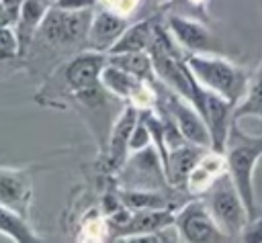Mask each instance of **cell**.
I'll return each mask as SVG.
<instances>
[{
  "instance_id": "obj_1",
  "label": "cell",
  "mask_w": 262,
  "mask_h": 243,
  "mask_svg": "<svg viewBox=\"0 0 262 243\" xmlns=\"http://www.w3.org/2000/svg\"><path fill=\"white\" fill-rule=\"evenodd\" d=\"M225 163L227 174L231 176L250 218L258 214L256 208V190H254V172L262 159V135H246L235 120H231L227 143H225Z\"/></svg>"
},
{
  "instance_id": "obj_2",
  "label": "cell",
  "mask_w": 262,
  "mask_h": 243,
  "mask_svg": "<svg viewBox=\"0 0 262 243\" xmlns=\"http://www.w3.org/2000/svg\"><path fill=\"white\" fill-rule=\"evenodd\" d=\"M184 61L201 86L221 94L233 106L246 94L250 76L229 59L213 53H188Z\"/></svg>"
},
{
  "instance_id": "obj_3",
  "label": "cell",
  "mask_w": 262,
  "mask_h": 243,
  "mask_svg": "<svg viewBox=\"0 0 262 243\" xmlns=\"http://www.w3.org/2000/svg\"><path fill=\"white\" fill-rule=\"evenodd\" d=\"M205 204L211 210L213 218L227 235V239H239L250 214L248 208L227 172H223L205 192Z\"/></svg>"
},
{
  "instance_id": "obj_4",
  "label": "cell",
  "mask_w": 262,
  "mask_h": 243,
  "mask_svg": "<svg viewBox=\"0 0 262 243\" xmlns=\"http://www.w3.org/2000/svg\"><path fill=\"white\" fill-rule=\"evenodd\" d=\"M104 65H106V53L84 49L82 53L74 55L61 67L66 86L70 88L72 96L86 104L100 102V96H102L100 74H102Z\"/></svg>"
},
{
  "instance_id": "obj_5",
  "label": "cell",
  "mask_w": 262,
  "mask_h": 243,
  "mask_svg": "<svg viewBox=\"0 0 262 243\" xmlns=\"http://www.w3.org/2000/svg\"><path fill=\"white\" fill-rule=\"evenodd\" d=\"M156 94H158V102H160L162 110L170 114V118L174 120V125L178 127V131L182 133V137L188 143L211 147V135H209L207 123L203 120L199 110L186 98H182L180 94H176L174 90L164 86L160 80L156 84Z\"/></svg>"
},
{
  "instance_id": "obj_6",
  "label": "cell",
  "mask_w": 262,
  "mask_h": 243,
  "mask_svg": "<svg viewBox=\"0 0 262 243\" xmlns=\"http://www.w3.org/2000/svg\"><path fill=\"white\" fill-rule=\"evenodd\" d=\"M174 227L180 235V241L188 243H217L225 241L227 235L221 231L205 200H190L176 212Z\"/></svg>"
},
{
  "instance_id": "obj_7",
  "label": "cell",
  "mask_w": 262,
  "mask_h": 243,
  "mask_svg": "<svg viewBox=\"0 0 262 243\" xmlns=\"http://www.w3.org/2000/svg\"><path fill=\"white\" fill-rule=\"evenodd\" d=\"M123 178L127 184H133L135 188L143 190H156L162 184H168L166 169L162 163V157L158 151L149 145L139 151H131V157L123 163Z\"/></svg>"
},
{
  "instance_id": "obj_8",
  "label": "cell",
  "mask_w": 262,
  "mask_h": 243,
  "mask_svg": "<svg viewBox=\"0 0 262 243\" xmlns=\"http://www.w3.org/2000/svg\"><path fill=\"white\" fill-rule=\"evenodd\" d=\"M127 25H129L127 16L113 8H100V10L92 12L84 49L106 53L115 45V41L121 37V33L127 29Z\"/></svg>"
},
{
  "instance_id": "obj_9",
  "label": "cell",
  "mask_w": 262,
  "mask_h": 243,
  "mask_svg": "<svg viewBox=\"0 0 262 243\" xmlns=\"http://www.w3.org/2000/svg\"><path fill=\"white\" fill-rule=\"evenodd\" d=\"M231 114H233V104L221 94L205 88V108L201 116L207 123V129L211 135V149L217 153L225 151V143L231 127Z\"/></svg>"
},
{
  "instance_id": "obj_10",
  "label": "cell",
  "mask_w": 262,
  "mask_h": 243,
  "mask_svg": "<svg viewBox=\"0 0 262 243\" xmlns=\"http://www.w3.org/2000/svg\"><path fill=\"white\" fill-rule=\"evenodd\" d=\"M166 29L174 37V41L190 53H215L217 51L211 31L199 20H192L180 14H170Z\"/></svg>"
},
{
  "instance_id": "obj_11",
  "label": "cell",
  "mask_w": 262,
  "mask_h": 243,
  "mask_svg": "<svg viewBox=\"0 0 262 243\" xmlns=\"http://www.w3.org/2000/svg\"><path fill=\"white\" fill-rule=\"evenodd\" d=\"M33 198V180L27 169L0 167V204L29 216Z\"/></svg>"
},
{
  "instance_id": "obj_12",
  "label": "cell",
  "mask_w": 262,
  "mask_h": 243,
  "mask_svg": "<svg viewBox=\"0 0 262 243\" xmlns=\"http://www.w3.org/2000/svg\"><path fill=\"white\" fill-rule=\"evenodd\" d=\"M137 120H139V108L133 102H127V106L123 108V112L115 120L111 137H108V149L106 151H108V165L113 169L123 167L127 153H129V139H131V133H133Z\"/></svg>"
},
{
  "instance_id": "obj_13",
  "label": "cell",
  "mask_w": 262,
  "mask_h": 243,
  "mask_svg": "<svg viewBox=\"0 0 262 243\" xmlns=\"http://www.w3.org/2000/svg\"><path fill=\"white\" fill-rule=\"evenodd\" d=\"M49 0H23L18 16H16V37H18V57H25L39 35L43 18L49 10Z\"/></svg>"
},
{
  "instance_id": "obj_14",
  "label": "cell",
  "mask_w": 262,
  "mask_h": 243,
  "mask_svg": "<svg viewBox=\"0 0 262 243\" xmlns=\"http://www.w3.org/2000/svg\"><path fill=\"white\" fill-rule=\"evenodd\" d=\"M211 147H203V145H194V143H184V145L170 149L168 161L164 167L168 184L172 188H186V180H188L190 172L194 169V165L201 161V157Z\"/></svg>"
},
{
  "instance_id": "obj_15",
  "label": "cell",
  "mask_w": 262,
  "mask_h": 243,
  "mask_svg": "<svg viewBox=\"0 0 262 243\" xmlns=\"http://www.w3.org/2000/svg\"><path fill=\"white\" fill-rule=\"evenodd\" d=\"M227 172V163H225V155L217 153L213 149H209L201 161L194 165V169L190 172L188 180H186V190L192 194H205L207 188L223 174Z\"/></svg>"
},
{
  "instance_id": "obj_16",
  "label": "cell",
  "mask_w": 262,
  "mask_h": 243,
  "mask_svg": "<svg viewBox=\"0 0 262 243\" xmlns=\"http://www.w3.org/2000/svg\"><path fill=\"white\" fill-rule=\"evenodd\" d=\"M176 221V214L170 208H147V210H133V216L129 221V225L115 235L113 239H121L127 235H139V233H154V231H162L166 227H172Z\"/></svg>"
},
{
  "instance_id": "obj_17",
  "label": "cell",
  "mask_w": 262,
  "mask_h": 243,
  "mask_svg": "<svg viewBox=\"0 0 262 243\" xmlns=\"http://www.w3.org/2000/svg\"><path fill=\"white\" fill-rule=\"evenodd\" d=\"M154 29H156V22L151 18H143L133 25H127V29L121 33V37L115 41V45L106 51V55L147 51L151 45V39H154Z\"/></svg>"
},
{
  "instance_id": "obj_18",
  "label": "cell",
  "mask_w": 262,
  "mask_h": 243,
  "mask_svg": "<svg viewBox=\"0 0 262 243\" xmlns=\"http://www.w3.org/2000/svg\"><path fill=\"white\" fill-rule=\"evenodd\" d=\"M106 61L113 65L123 67L125 71L149 82V84H158V76L154 69V61L149 51H131V53H115V55H106Z\"/></svg>"
},
{
  "instance_id": "obj_19",
  "label": "cell",
  "mask_w": 262,
  "mask_h": 243,
  "mask_svg": "<svg viewBox=\"0 0 262 243\" xmlns=\"http://www.w3.org/2000/svg\"><path fill=\"white\" fill-rule=\"evenodd\" d=\"M246 116H254V118H262V61L258 65V69L254 71V76H250L246 94L242 96V100L233 106V114L231 120L239 123Z\"/></svg>"
},
{
  "instance_id": "obj_20",
  "label": "cell",
  "mask_w": 262,
  "mask_h": 243,
  "mask_svg": "<svg viewBox=\"0 0 262 243\" xmlns=\"http://www.w3.org/2000/svg\"><path fill=\"white\" fill-rule=\"evenodd\" d=\"M0 235L12 239L14 243H37L39 237L27 223V216L12 210L10 206L0 204Z\"/></svg>"
},
{
  "instance_id": "obj_21",
  "label": "cell",
  "mask_w": 262,
  "mask_h": 243,
  "mask_svg": "<svg viewBox=\"0 0 262 243\" xmlns=\"http://www.w3.org/2000/svg\"><path fill=\"white\" fill-rule=\"evenodd\" d=\"M121 200L133 208V210H147V208H168L166 196H162L156 190H143V188H131L123 190Z\"/></svg>"
},
{
  "instance_id": "obj_22",
  "label": "cell",
  "mask_w": 262,
  "mask_h": 243,
  "mask_svg": "<svg viewBox=\"0 0 262 243\" xmlns=\"http://www.w3.org/2000/svg\"><path fill=\"white\" fill-rule=\"evenodd\" d=\"M18 57V37L10 25L0 27V59Z\"/></svg>"
},
{
  "instance_id": "obj_23",
  "label": "cell",
  "mask_w": 262,
  "mask_h": 243,
  "mask_svg": "<svg viewBox=\"0 0 262 243\" xmlns=\"http://www.w3.org/2000/svg\"><path fill=\"white\" fill-rule=\"evenodd\" d=\"M151 145V135H149V129L145 125V120L139 116L133 133H131V139H129V153L131 151H139V149H145Z\"/></svg>"
},
{
  "instance_id": "obj_24",
  "label": "cell",
  "mask_w": 262,
  "mask_h": 243,
  "mask_svg": "<svg viewBox=\"0 0 262 243\" xmlns=\"http://www.w3.org/2000/svg\"><path fill=\"white\" fill-rule=\"evenodd\" d=\"M239 241H246V243H262V214L258 212L256 216L248 218L242 235H239Z\"/></svg>"
},
{
  "instance_id": "obj_25",
  "label": "cell",
  "mask_w": 262,
  "mask_h": 243,
  "mask_svg": "<svg viewBox=\"0 0 262 243\" xmlns=\"http://www.w3.org/2000/svg\"><path fill=\"white\" fill-rule=\"evenodd\" d=\"M51 4L61 10H92L100 0H53Z\"/></svg>"
},
{
  "instance_id": "obj_26",
  "label": "cell",
  "mask_w": 262,
  "mask_h": 243,
  "mask_svg": "<svg viewBox=\"0 0 262 243\" xmlns=\"http://www.w3.org/2000/svg\"><path fill=\"white\" fill-rule=\"evenodd\" d=\"M6 8H8V12L12 14V18H14V22H16V16H18V10H20V4H23V0H0Z\"/></svg>"
},
{
  "instance_id": "obj_27",
  "label": "cell",
  "mask_w": 262,
  "mask_h": 243,
  "mask_svg": "<svg viewBox=\"0 0 262 243\" xmlns=\"http://www.w3.org/2000/svg\"><path fill=\"white\" fill-rule=\"evenodd\" d=\"M10 22H14V18H12V14L8 12V8L0 2V27H4V25H10Z\"/></svg>"
},
{
  "instance_id": "obj_28",
  "label": "cell",
  "mask_w": 262,
  "mask_h": 243,
  "mask_svg": "<svg viewBox=\"0 0 262 243\" xmlns=\"http://www.w3.org/2000/svg\"><path fill=\"white\" fill-rule=\"evenodd\" d=\"M151 4H164V2H168V0H149Z\"/></svg>"
},
{
  "instance_id": "obj_29",
  "label": "cell",
  "mask_w": 262,
  "mask_h": 243,
  "mask_svg": "<svg viewBox=\"0 0 262 243\" xmlns=\"http://www.w3.org/2000/svg\"><path fill=\"white\" fill-rule=\"evenodd\" d=\"M190 2H194V4H201V2H205V0H190Z\"/></svg>"
}]
</instances>
